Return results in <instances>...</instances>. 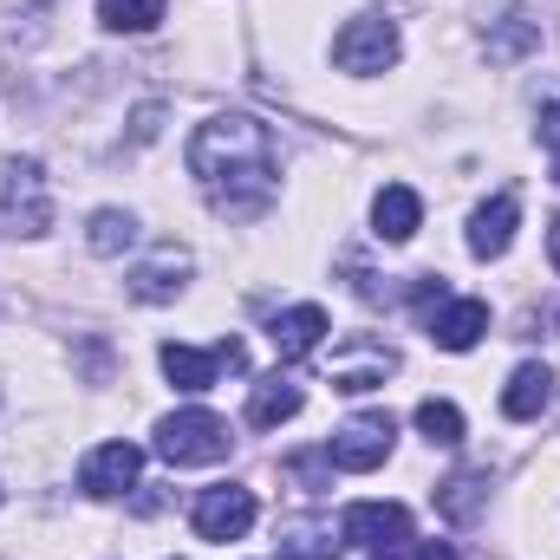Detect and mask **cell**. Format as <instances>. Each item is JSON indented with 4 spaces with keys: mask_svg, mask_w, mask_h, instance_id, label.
<instances>
[{
    "mask_svg": "<svg viewBox=\"0 0 560 560\" xmlns=\"http://www.w3.org/2000/svg\"><path fill=\"white\" fill-rule=\"evenodd\" d=\"M287 476L300 482V495H326V489H332V456H326V450H306V456L287 463Z\"/></svg>",
    "mask_w": 560,
    "mask_h": 560,
    "instance_id": "603a6c76",
    "label": "cell"
},
{
    "mask_svg": "<svg viewBox=\"0 0 560 560\" xmlns=\"http://www.w3.org/2000/svg\"><path fill=\"white\" fill-rule=\"evenodd\" d=\"M541 138L560 150V105H541Z\"/></svg>",
    "mask_w": 560,
    "mask_h": 560,
    "instance_id": "cb8c5ba5",
    "label": "cell"
},
{
    "mask_svg": "<svg viewBox=\"0 0 560 560\" xmlns=\"http://www.w3.org/2000/svg\"><path fill=\"white\" fill-rule=\"evenodd\" d=\"M222 372H248V346H242V339H222V346H209V352H196V346H163V378H170L176 392H209Z\"/></svg>",
    "mask_w": 560,
    "mask_h": 560,
    "instance_id": "5b68a950",
    "label": "cell"
},
{
    "mask_svg": "<svg viewBox=\"0 0 560 560\" xmlns=\"http://www.w3.org/2000/svg\"><path fill=\"white\" fill-rule=\"evenodd\" d=\"M418 560H463V555H456L450 541H423V548H418Z\"/></svg>",
    "mask_w": 560,
    "mask_h": 560,
    "instance_id": "d4e9b609",
    "label": "cell"
},
{
    "mask_svg": "<svg viewBox=\"0 0 560 560\" xmlns=\"http://www.w3.org/2000/svg\"><path fill=\"white\" fill-rule=\"evenodd\" d=\"M548 261H555V268H560V215H555V222H548Z\"/></svg>",
    "mask_w": 560,
    "mask_h": 560,
    "instance_id": "484cf974",
    "label": "cell"
},
{
    "mask_svg": "<svg viewBox=\"0 0 560 560\" xmlns=\"http://www.w3.org/2000/svg\"><path fill=\"white\" fill-rule=\"evenodd\" d=\"M372 560H398V548H392V555H372Z\"/></svg>",
    "mask_w": 560,
    "mask_h": 560,
    "instance_id": "4316f807",
    "label": "cell"
},
{
    "mask_svg": "<svg viewBox=\"0 0 560 560\" xmlns=\"http://www.w3.org/2000/svg\"><path fill=\"white\" fill-rule=\"evenodd\" d=\"M98 20L112 33H150L163 20V0H98Z\"/></svg>",
    "mask_w": 560,
    "mask_h": 560,
    "instance_id": "44dd1931",
    "label": "cell"
},
{
    "mask_svg": "<svg viewBox=\"0 0 560 560\" xmlns=\"http://www.w3.org/2000/svg\"><path fill=\"white\" fill-rule=\"evenodd\" d=\"M555 183H560V150H555Z\"/></svg>",
    "mask_w": 560,
    "mask_h": 560,
    "instance_id": "83f0119b",
    "label": "cell"
},
{
    "mask_svg": "<svg viewBox=\"0 0 560 560\" xmlns=\"http://www.w3.org/2000/svg\"><path fill=\"white\" fill-rule=\"evenodd\" d=\"M418 430L430 436V443L456 450V443H463V411H456L450 398H423V405H418Z\"/></svg>",
    "mask_w": 560,
    "mask_h": 560,
    "instance_id": "7402d4cb",
    "label": "cell"
},
{
    "mask_svg": "<svg viewBox=\"0 0 560 560\" xmlns=\"http://www.w3.org/2000/svg\"><path fill=\"white\" fill-rule=\"evenodd\" d=\"M268 339H275L280 365H293V359H306L319 339H326V306H287L275 313V326H268Z\"/></svg>",
    "mask_w": 560,
    "mask_h": 560,
    "instance_id": "7c38bea8",
    "label": "cell"
},
{
    "mask_svg": "<svg viewBox=\"0 0 560 560\" xmlns=\"http://www.w3.org/2000/svg\"><path fill=\"white\" fill-rule=\"evenodd\" d=\"M229 450H235V436H229V423L215 418V411H176V418L156 423V456L176 463V469H189V463H222Z\"/></svg>",
    "mask_w": 560,
    "mask_h": 560,
    "instance_id": "7a4b0ae2",
    "label": "cell"
},
{
    "mask_svg": "<svg viewBox=\"0 0 560 560\" xmlns=\"http://www.w3.org/2000/svg\"><path fill=\"white\" fill-rule=\"evenodd\" d=\"M300 405H306V398H300V385L275 372V378H261V385H255V398H248V423H255V430H275V423L300 418Z\"/></svg>",
    "mask_w": 560,
    "mask_h": 560,
    "instance_id": "2e32d148",
    "label": "cell"
},
{
    "mask_svg": "<svg viewBox=\"0 0 560 560\" xmlns=\"http://www.w3.org/2000/svg\"><path fill=\"white\" fill-rule=\"evenodd\" d=\"M423 326H430V339H436L443 352H469V346L489 332V306H482V300H443Z\"/></svg>",
    "mask_w": 560,
    "mask_h": 560,
    "instance_id": "8fae6325",
    "label": "cell"
},
{
    "mask_svg": "<svg viewBox=\"0 0 560 560\" xmlns=\"http://www.w3.org/2000/svg\"><path fill=\"white\" fill-rule=\"evenodd\" d=\"M372 222H378V242H411V235H418V222H423L418 189L385 183V189H378V202H372Z\"/></svg>",
    "mask_w": 560,
    "mask_h": 560,
    "instance_id": "5bb4252c",
    "label": "cell"
},
{
    "mask_svg": "<svg viewBox=\"0 0 560 560\" xmlns=\"http://www.w3.org/2000/svg\"><path fill=\"white\" fill-rule=\"evenodd\" d=\"M131 242H138V222H131L125 209H98L92 229H85V248H92V255H125Z\"/></svg>",
    "mask_w": 560,
    "mask_h": 560,
    "instance_id": "ffe728a7",
    "label": "cell"
},
{
    "mask_svg": "<svg viewBox=\"0 0 560 560\" xmlns=\"http://www.w3.org/2000/svg\"><path fill=\"white\" fill-rule=\"evenodd\" d=\"M0 215L20 235H46L52 229V189H46V170L33 156H20V163L0 170Z\"/></svg>",
    "mask_w": 560,
    "mask_h": 560,
    "instance_id": "3957f363",
    "label": "cell"
},
{
    "mask_svg": "<svg viewBox=\"0 0 560 560\" xmlns=\"http://www.w3.org/2000/svg\"><path fill=\"white\" fill-rule=\"evenodd\" d=\"M248 528H255V489H242V482L202 489V502H196V535L202 541H242Z\"/></svg>",
    "mask_w": 560,
    "mask_h": 560,
    "instance_id": "ba28073f",
    "label": "cell"
},
{
    "mask_svg": "<svg viewBox=\"0 0 560 560\" xmlns=\"http://www.w3.org/2000/svg\"><path fill=\"white\" fill-rule=\"evenodd\" d=\"M535 46H541V20H528V13H515V7H509V13L495 20V33H489V59H495V66H509V59H522V52H535Z\"/></svg>",
    "mask_w": 560,
    "mask_h": 560,
    "instance_id": "ac0fdd59",
    "label": "cell"
},
{
    "mask_svg": "<svg viewBox=\"0 0 560 560\" xmlns=\"http://www.w3.org/2000/svg\"><path fill=\"white\" fill-rule=\"evenodd\" d=\"M482 495H489V469H456V476L436 489V515H443V522H469V515L482 509Z\"/></svg>",
    "mask_w": 560,
    "mask_h": 560,
    "instance_id": "e0dca14e",
    "label": "cell"
},
{
    "mask_svg": "<svg viewBox=\"0 0 560 560\" xmlns=\"http://www.w3.org/2000/svg\"><path fill=\"white\" fill-rule=\"evenodd\" d=\"M332 59H339V72H392V59H398V26L378 20V13H365V20H352V26L332 39Z\"/></svg>",
    "mask_w": 560,
    "mask_h": 560,
    "instance_id": "8992f818",
    "label": "cell"
},
{
    "mask_svg": "<svg viewBox=\"0 0 560 560\" xmlns=\"http://www.w3.org/2000/svg\"><path fill=\"white\" fill-rule=\"evenodd\" d=\"M548 405H555V372H548V365H515V378H509V392H502V418L535 423Z\"/></svg>",
    "mask_w": 560,
    "mask_h": 560,
    "instance_id": "4fadbf2b",
    "label": "cell"
},
{
    "mask_svg": "<svg viewBox=\"0 0 560 560\" xmlns=\"http://www.w3.org/2000/svg\"><path fill=\"white\" fill-rule=\"evenodd\" d=\"M515 222H522V202H515V189H502L495 202H482V209L469 215V255H476V261H495V255H509V242H515Z\"/></svg>",
    "mask_w": 560,
    "mask_h": 560,
    "instance_id": "30bf717a",
    "label": "cell"
},
{
    "mask_svg": "<svg viewBox=\"0 0 560 560\" xmlns=\"http://www.w3.org/2000/svg\"><path fill=\"white\" fill-rule=\"evenodd\" d=\"M189 176L209 189L215 215H261L280 196V143L261 118L248 112H222L189 138Z\"/></svg>",
    "mask_w": 560,
    "mask_h": 560,
    "instance_id": "6da1fadb",
    "label": "cell"
},
{
    "mask_svg": "<svg viewBox=\"0 0 560 560\" xmlns=\"http://www.w3.org/2000/svg\"><path fill=\"white\" fill-rule=\"evenodd\" d=\"M138 469H143L138 443H98V450L85 456V469H79V489L98 495V502H112V495H125V489L138 482Z\"/></svg>",
    "mask_w": 560,
    "mask_h": 560,
    "instance_id": "9c48e42d",
    "label": "cell"
},
{
    "mask_svg": "<svg viewBox=\"0 0 560 560\" xmlns=\"http://www.w3.org/2000/svg\"><path fill=\"white\" fill-rule=\"evenodd\" d=\"M183 275H189V255H183V248H163L156 261H143L138 275H131V300L163 306V300H176V293H183Z\"/></svg>",
    "mask_w": 560,
    "mask_h": 560,
    "instance_id": "9a60e30c",
    "label": "cell"
},
{
    "mask_svg": "<svg viewBox=\"0 0 560 560\" xmlns=\"http://www.w3.org/2000/svg\"><path fill=\"white\" fill-rule=\"evenodd\" d=\"M280 560H339V541L326 522H287L280 528Z\"/></svg>",
    "mask_w": 560,
    "mask_h": 560,
    "instance_id": "d6986e66",
    "label": "cell"
},
{
    "mask_svg": "<svg viewBox=\"0 0 560 560\" xmlns=\"http://www.w3.org/2000/svg\"><path fill=\"white\" fill-rule=\"evenodd\" d=\"M339 541L372 548V555H392V548L411 541V515H405L398 502H352V509L339 515Z\"/></svg>",
    "mask_w": 560,
    "mask_h": 560,
    "instance_id": "52a82bcc",
    "label": "cell"
},
{
    "mask_svg": "<svg viewBox=\"0 0 560 560\" xmlns=\"http://www.w3.org/2000/svg\"><path fill=\"white\" fill-rule=\"evenodd\" d=\"M392 436H398V418L392 411H359L352 423H339L332 430V443H326V456H332V469H378L385 456H392Z\"/></svg>",
    "mask_w": 560,
    "mask_h": 560,
    "instance_id": "277c9868",
    "label": "cell"
}]
</instances>
